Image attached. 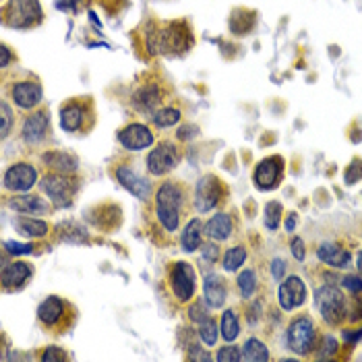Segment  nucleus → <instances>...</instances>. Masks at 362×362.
I'll return each mask as SVG.
<instances>
[{"instance_id": "obj_29", "label": "nucleus", "mask_w": 362, "mask_h": 362, "mask_svg": "<svg viewBox=\"0 0 362 362\" xmlns=\"http://www.w3.org/2000/svg\"><path fill=\"white\" fill-rule=\"evenodd\" d=\"M60 238L64 242H77V244H81V242H88V232L79 226V224H75V222H67V224L60 226Z\"/></svg>"}, {"instance_id": "obj_25", "label": "nucleus", "mask_w": 362, "mask_h": 362, "mask_svg": "<svg viewBox=\"0 0 362 362\" xmlns=\"http://www.w3.org/2000/svg\"><path fill=\"white\" fill-rule=\"evenodd\" d=\"M203 232L209 236V238H216V240H226L232 234V218L228 214H218L214 216L205 226Z\"/></svg>"}, {"instance_id": "obj_8", "label": "nucleus", "mask_w": 362, "mask_h": 362, "mask_svg": "<svg viewBox=\"0 0 362 362\" xmlns=\"http://www.w3.org/2000/svg\"><path fill=\"white\" fill-rule=\"evenodd\" d=\"M170 288H172L174 296L181 302H188L195 296V290H197V272L193 270L190 263H186V261L174 263V267L170 272Z\"/></svg>"}, {"instance_id": "obj_5", "label": "nucleus", "mask_w": 362, "mask_h": 362, "mask_svg": "<svg viewBox=\"0 0 362 362\" xmlns=\"http://www.w3.org/2000/svg\"><path fill=\"white\" fill-rule=\"evenodd\" d=\"M42 190L50 197V201L54 203V207H69L73 203V197L79 188L77 181L69 179V174H48L40 182Z\"/></svg>"}, {"instance_id": "obj_41", "label": "nucleus", "mask_w": 362, "mask_h": 362, "mask_svg": "<svg viewBox=\"0 0 362 362\" xmlns=\"http://www.w3.org/2000/svg\"><path fill=\"white\" fill-rule=\"evenodd\" d=\"M69 356H67V352H62L60 348H56V346H50V348H46V352L42 354V361L44 362H50V361H67Z\"/></svg>"}, {"instance_id": "obj_14", "label": "nucleus", "mask_w": 362, "mask_h": 362, "mask_svg": "<svg viewBox=\"0 0 362 362\" xmlns=\"http://www.w3.org/2000/svg\"><path fill=\"white\" fill-rule=\"evenodd\" d=\"M118 141L129 151H141L153 143V133L145 125H129L118 133Z\"/></svg>"}, {"instance_id": "obj_23", "label": "nucleus", "mask_w": 362, "mask_h": 362, "mask_svg": "<svg viewBox=\"0 0 362 362\" xmlns=\"http://www.w3.org/2000/svg\"><path fill=\"white\" fill-rule=\"evenodd\" d=\"M203 290H205L207 305H209L211 309H222V307H224L228 290L226 281H224L220 275H207V279H205V284H203Z\"/></svg>"}, {"instance_id": "obj_48", "label": "nucleus", "mask_w": 362, "mask_h": 362, "mask_svg": "<svg viewBox=\"0 0 362 362\" xmlns=\"http://www.w3.org/2000/svg\"><path fill=\"white\" fill-rule=\"evenodd\" d=\"M218 246L216 244H209V246H205V251H203V257L207 259V261H216L218 259Z\"/></svg>"}, {"instance_id": "obj_46", "label": "nucleus", "mask_w": 362, "mask_h": 362, "mask_svg": "<svg viewBox=\"0 0 362 362\" xmlns=\"http://www.w3.org/2000/svg\"><path fill=\"white\" fill-rule=\"evenodd\" d=\"M292 255L298 259V261H305V244L300 238H294L292 240Z\"/></svg>"}, {"instance_id": "obj_52", "label": "nucleus", "mask_w": 362, "mask_h": 362, "mask_svg": "<svg viewBox=\"0 0 362 362\" xmlns=\"http://www.w3.org/2000/svg\"><path fill=\"white\" fill-rule=\"evenodd\" d=\"M294 222H296V214H292V216L288 218V222H286V228H288L290 232L294 230Z\"/></svg>"}, {"instance_id": "obj_35", "label": "nucleus", "mask_w": 362, "mask_h": 362, "mask_svg": "<svg viewBox=\"0 0 362 362\" xmlns=\"http://www.w3.org/2000/svg\"><path fill=\"white\" fill-rule=\"evenodd\" d=\"M279 218H281V205L277 201H270L265 205V228L267 230H277L279 228Z\"/></svg>"}, {"instance_id": "obj_2", "label": "nucleus", "mask_w": 362, "mask_h": 362, "mask_svg": "<svg viewBox=\"0 0 362 362\" xmlns=\"http://www.w3.org/2000/svg\"><path fill=\"white\" fill-rule=\"evenodd\" d=\"M184 190L176 182H164L155 193V214L168 232H176L181 222V207Z\"/></svg>"}, {"instance_id": "obj_27", "label": "nucleus", "mask_w": 362, "mask_h": 362, "mask_svg": "<svg viewBox=\"0 0 362 362\" xmlns=\"http://www.w3.org/2000/svg\"><path fill=\"white\" fill-rule=\"evenodd\" d=\"M15 226L21 234L25 236H34V238H42L48 234V224L42 220H34V218H17Z\"/></svg>"}, {"instance_id": "obj_33", "label": "nucleus", "mask_w": 362, "mask_h": 362, "mask_svg": "<svg viewBox=\"0 0 362 362\" xmlns=\"http://www.w3.org/2000/svg\"><path fill=\"white\" fill-rule=\"evenodd\" d=\"M246 259V249L244 246H234L224 255V270L226 272H236Z\"/></svg>"}, {"instance_id": "obj_38", "label": "nucleus", "mask_w": 362, "mask_h": 362, "mask_svg": "<svg viewBox=\"0 0 362 362\" xmlns=\"http://www.w3.org/2000/svg\"><path fill=\"white\" fill-rule=\"evenodd\" d=\"M188 315H190V319L193 321H203V319L209 317V313H207V305L203 302V300H197L190 309H188Z\"/></svg>"}, {"instance_id": "obj_40", "label": "nucleus", "mask_w": 362, "mask_h": 362, "mask_svg": "<svg viewBox=\"0 0 362 362\" xmlns=\"http://www.w3.org/2000/svg\"><path fill=\"white\" fill-rule=\"evenodd\" d=\"M218 361L220 362H226V361H242V354L238 352V348H234V346H226V348H222L220 352H218Z\"/></svg>"}, {"instance_id": "obj_21", "label": "nucleus", "mask_w": 362, "mask_h": 362, "mask_svg": "<svg viewBox=\"0 0 362 362\" xmlns=\"http://www.w3.org/2000/svg\"><path fill=\"white\" fill-rule=\"evenodd\" d=\"M116 179H118V182H120L127 190H131L137 199H147V197H149V184L143 181L135 170H131L129 166H118Z\"/></svg>"}, {"instance_id": "obj_18", "label": "nucleus", "mask_w": 362, "mask_h": 362, "mask_svg": "<svg viewBox=\"0 0 362 362\" xmlns=\"http://www.w3.org/2000/svg\"><path fill=\"white\" fill-rule=\"evenodd\" d=\"M133 106H135L139 112L143 114H155L160 104H162V91L155 83H149V85H143L133 93L131 97Z\"/></svg>"}, {"instance_id": "obj_42", "label": "nucleus", "mask_w": 362, "mask_h": 362, "mask_svg": "<svg viewBox=\"0 0 362 362\" xmlns=\"http://www.w3.org/2000/svg\"><path fill=\"white\" fill-rule=\"evenodd\" d=\"M2 137L8 135V131H11V120H13V114H11V108H8V104L6 102H2Z\"/></svg>"}, {"instance_id": "obj_43", "label": "nucleus", "mask_w": 362, "mask_h": 362, "mask_svg": "<svg viewBox=\"0 0 362 362\" xmlns=\"http://www.w3.org/2000/svg\"><path fill=\"white\" fill-rule=\"evenodd\" d=\"M344 288H348L350 292H361L362 290V277H356V275H346L342 279Z\"/></svg>"}, {"instance_id": "obj_11", "label": "nucleus", "mask_w": 362, "mask_h": 362, "mask_svg": "<svg viewBox=\"0 0 362 362\" xmlns=\"http://www.w3.org/2000/svg\"><path fill=\"white\" fill-rule=\"evenodd\" d=\"M38 181V172L32 164L19 162L4 172V188L15 193H27Z\"/></svg>"}, {"instance_id": "obj_30", "label": "nucleus", "mask_w": 362, "mask_h": 362, "mask_svg": "<svg viewBox=\"0 0 362 362\" xmlns=\"http://www.w3.org/2000/svg\"><path fill=\"white\" fill-rule=\"evenodd\" d=\"M179 120H181V112L174 108H164V110H158L153 114V125L158 129H168V127L176 125Z\"/></svg>"}, {"instance_id": "obj_10", "label": "nucleus", "mask_w": 362, "mask_h": 362, "mask_svg": "<svg viewBox=\"0 0 362 362\" xmlns=\"http://www.w3.org/2000/svg\"><path fill=\"white\" fill-rule=\"evenodd\" d=\"M284 174V158L279 155H270L265 160L259 162V166L255 168L253 181L257 184V188L261 190H272L275 188Z\"/></svg>"}, {"instance_id": "obj_26", "label": "nucleus", "mask_w": 362, "mask_h": 362, "mask_svg": "<svg viewBox=\"0 0 362 362\" xmlns=\"http://www.w3.org/2000/svg\"><path fill=\"white\" fill-rule=\"evenodd\" d=\"M201 234H203V224H201L197 218L190 220V222L186 224V228H184V232H182V249H184L186 253H195V251L201 246Z\"/></svg>"}, {"instance_id": "obj_45", "label": "nucleus", "mask_w": 362, "mask_h": 362, "mask_svg": "<svg viewBox=\"0 0 362 362\" xmlns=\"http://www.w3.org/2000/svg\"><path fill=\"white\" fill-rule=\"evenodd\" d=\"M272 273L273 277L277 279V281H281V277L286 275V261H281V259H275L272 265Z\"/></svg>"}, {"instance_id": "obj_4", "label": "nucleus", "mask_w": 362, "mask_h": 362, "mask_svg": "<svg viewBox=\"0 0 362 362\" xmlns=\"http://www.w3.org/2000/svg\"><path fill=\"white\" fill-rule=\"evenodd\" d=\"M288 348L300 356H307L317 348V329L311 317L296 319L288 329Z\"/></svg>"}, {"instance_id": "obj_53", "label": "nucleus", "mask_w": 362, "mask_h": 362, "mask_svg": "<svg viewBox=\"0 0 362 362\" xmlns=\"http://www.w3.org/2000/svg\"><path fill=\"white\" fill-rule=\"evenodd\" d=\"M358 272L362 273V251L358 253Z\"/></svg>"}, {"instance_id": "obj_17", "label": "nucleus", "mask_w": 362, "mask_h": 362, "mask_svg": "<svg viewBox=\"0 0 362 362\" xmlns=\"http://www.w3.org/2000/svg\"><path fill=\"white\" fill-rule=\"evenodd\" d=\"M88 118V106L83 102H69L60 108V127L69 133H75L83 127Z\"/></svg>"}, {"instance_id": "obj_16", "label": "nucleus", "mask_w": 362, "mask_h": 362, "mask_svg": "<svg viewBox=\"0 0 362 362\" xmlns=\"http://www.w3.org/2000/svg\"><path fill=\"white\" fill-rule=\"evenodd\" d=\"M11 95L15 99V104L23 110H29L34 106H38L42 102V85L36 81H19L13 85Z\"/></svg>"}, {"instance_id": "obj_49", "label": "nucleus", "mask_w": 362, "mask_h": 362, "mask_svg": "<svg viewBox=\"0 0 362 362\" xmlns=\"http://www.w3.org/2000/svg\"><path fill=\"white\" fill-rule=\"evenodd\" d=\"M361 337H362V329H356V331H344V342L354 344V342H358Z\"/></svg>"}, {"instance_id": "obj_24", "label": "nucleus", "mask_w": 362, "mask_h": 362, "mask_svg": "<svg viewBox=\"0 0 362 362\" xmlns=\"http://www.w3.org/2000/svg\"><path fill=\"white\" fill-rule=\"evenodd\" d=\"M42 160H44V164L50 170H54L58 174H73L77 170V166H79L77 158L67 153V151H48V153H44Z\"/></svg>"}, {"instance_id": "obj_3", "label": "nucleus", "mask_w": 362, "mask_h": 362, "mask_svg": "<svg viewBox=\"0 0 362 362\" xmlns=\"http://www.w3.org/2000/svg\"><path fill=\"white\" fill-rule=\"evenodd\" d=\"M42 6L38 0H8L4 6V23L8 27L27 29L42 21Z\"/></svg>"}, {"instance_id": "obj_36", "label": "nucleus", "mask_w": 362, "mask_h": 362, "mask_svg": "<svg viewBox=\"0 0 362 362\" xmlns=\"http://www.w3.org/2000/svg\"><path fill=\"white\" fill-rule=\"evenodd\" d=\"M344 179L348 184H354V182H358L362 179V162L361 160H354L350 166H348V170H346V174H344Z\"/></svg>"}, {"instance_id": "obj_47", "label": "nucleus", "mask_w": 362, "mask_h": 362, "mask_svg": "<svg viewBox=\"0 0 362 362\" xmlns=\"http://www.w3.org/2000/svg\"><path fill=\"white\" fill-rule=\"evenodd\" d=\"M195 135H199V129H197V127H193V125H186V127H182L181 131H179V139H182V141L193 139Z\"/></svg>"}, {"instance_id": "obj_1", "label": "nucleus", "mask_w": 362, "mask_h": 362, "mask_svg": "<svg viewBox=\"0 0 362 362\" xmlns=\"http://www.w3.org/2000/svg\"><path fill=\"white\" fill-rule=\"evenodd\" d=\"M193 46V36L188 27L181 21L166 23L164 27H149L147 34V48L151 52H172V54H184Z\"/></svg>"}, {"instance_id": "obj_19", "label": "nucleus", "mask_w": 362, "mask_h": 362, "mask_svg": "<svg viewBox=\"0 0 362 362\" xmlns=\"http://www.w3.org/2000/svg\"><path fill=\"white\" fill-rule=\"evenodd\" d=\"M34 270L27 263L15 261L2 267V288L4 290H19L29 277H32Z\"/></svg>"}, {"instance_id": "obj_37", "label": "nucleus", "mask_w": 362, "mask_h": 362, "mask_svg": "<svg viewBox=\"0 0 362 362\" xmlns=\"http://www.w3.org/2000/svg\"><path fill=\"white\" fill-rule=\"evenodd\" d=\"M32 249H34L32 244H23V242H11V240L4 242V251L11 255H29Z\"/></svg>"}, {"instance_id": "obj_39", "label": "nucleus", "mask_w": 362, "mask_h": 362, "mask_svg": "<svg viewBox=\"0 0 362 362\" xmlns=\"http://www.w3.org/2000/svg\"><path fill=\"white\" fill-rule=\"evenodd\" d=\"M335 350H337V342H335V337L327 335V337H323V348L319 350V358H329V356H333V354H335Z\"/></svg>"}, {"instance_id": "obj_44", "label": "nucleus", "mask_w": 362, "mask_h": 362, "mask_svg": "<svg viewBox=\"0 0 362 362\" xmlns=\"http://www.w3.org/2000/svg\"><path fill=\"white\" fill-rule=\"evenodd\" d=\"M350 319H352V321H361L362 319V296H354V298H352Z\"/></svg>"}, {"instance_id": "obj_13", "label": "nucleus", "mask_w": 362, "mask_h": 362, "mask_svg": "<svg viewBox=\"0 0 362 362\" xmlns=\"http://www.w3.org/2000/svg\"><path fill=\"white\" fill-rule=\"evenodd\" d=\"M277 298L284 311H294L296 307L307 302V288L305 281L300 277H288L279 290H277Z\"/></svg>"}, {"instance_id": "obj_34", "label": "nucleus", "mask_w": 362, "mask_h": 362, "mask_svg": "<svg viewBox=\"0 0 362 362\" xmlns=\"http://www.w3.org/2000/svg\"><path fill=\"white\" fill-rule=\"evenodd\" d=\"M199 335H201V340H203L207 346H214V344L218 342V325H216V321L211 317L203 319V321L199 323Z\"/></svg>"}, {"instance_id": "obj_7", "label": "nucleus", "mask_w": 362, "mask_h": 362, "mask_svg": "<svg viewBox=\"0 0 362 362\" xmlns=\"http://www.w3.org/2000/svg\"><path fill=\"white\" fill-rule=\"evenodd\" d=\"M224 197V184L218 176L207 174L195 186V207L199 214H207L211 211Z\"/></svg>"}, {"instance_id": "obj_28", "label": "nucleus", "mask_w": 362, "mask_h": 362, "mask_svg": "<svg viewBox=\"0 0 362 362\" xmlns=\"http://www.w3.org/2000/svg\"><path fill=\"white\" fill-rule=\"evenodd\" d=\"M242 361H270V352H267L265 344L251 337L242 346Z\"/></svg>"}, {"instance_id": "obj_6", "label": "nucleus", "mask_w": 362, "mask_h": 362, "mask_svg": "<svg viewBox=\"0 0 362 362\" xmlns=\"http://www.w3.org/2000/svg\"><path fill=\"white\" fill-rule=\"evenodd\" d=\"M317 309L323 319L331 325L342 323L346 317V298L340 288L335 286H323L317 292Z\"/></svg>"}, {"instance_id": "obj_50", "label": "nucleus", "mask_w": 362, "mask_h": 362, "mask_svg": "<svg viewBox=\"0 0 362 362\" xmlns=\"http://www.w3.org/2000/svg\"><path fill=\"white\" fill-rule=\"evenodd\" d=\"M2 67H8V60H11V52H8V48L6 46H2Z\"/></svg>"}, {"instance_id": "obj_51", "label": "nucleus", "mask_w": 362, "mask_h": 362, "mask_svg": "<svg viewBox=\"0 0 362 362\" xmlns=\"http://www.w3.org/2000/svg\"><path fill=\"white\" fill-rule=\"evenodd\" d=\"M188 358H190V361H211V356H209V354H203V352H195V354H190Z\"/></svg>"}, {"instance_id": "obj_15", "label": "nucleus", "mask_w": 362, "mask_h": 362, "mask_svg": "<svg viewBox=\"0 0 362 362\" xmlns=\"http://www.w3.org/2000/svg\"><path fill=\"white\" fill-rule=\"evenodd\" d=\"M23 139H25V143H29V145H38V143H42L48 133H50V116H48V112H36V114H32V116H27V120L23 123Z\"/></svg>"}, {"instance_id": "obj_12", "label": "nucleus", "mask_w": 362, "mask_h": 362, "mask_svg": "<svg viewBox=\"0 0 362 362\" xmlns=\"http://www.w3.org/2000/svg\"><path fill=\"white\" fill-rule=\"evenodd\" d=\"M67 302L58 296H48L38 309V319L46 329H62L67 317Z\"/></svg>"}, {"instance_id": "obj_9", "label": "nucleus", "mask_w": 362, "mask_h": 362, "mask_svg": "<svg viewBox=\"0 0 362 362\" xmlns=\"http://www.w3.org/2000/svg\"><path fill=\"white\" fill-rule=\"evenodd\" d=\"M181 162V153L172 143H160L149 155H147V170L153 176H164L172 172Z\"/></svg>"}, {"instance_id": "obj_20", "label": "nucleus", "mask_w": 362, "mask_h": 362, "mask_svg": "<svg viewBox=\"0 0 362 362\" xmlns=\"http://www.w3.org/2000/svg\"><path fill=\"white\" fill-rule=\"evenodd\" d=\"M8 205L25 216H44L50 211V205L46 203L44 199L36 197V195H21V197H13L8 201Z\"/></svg>"}, {"instance_id": "obj_22", "label": "nucleus", "mask_w": 362, "mask_h": 362, "mask_svg": "<svg viewBox=\"0 0 362 362\" xmlns=\"http://www.w3.org/2000/svg\"><path fill=\"white\" fill-rule=\"evenodd\" d=\"M319 259L325 263V265H331V267H348L350 265V253L333 242H323L317 249Z\"/></svg>"}, {"instance_id": "obj_31", "label": "nucleus", "mask_w": 362, "mask_h": 362, "mask_svg": "<svg viewBox=\"0 0 362 362\" xmlns=\"http://www.w3.org/2000/svg\"><path fill=\"white\" fill-rule=\"evenodd\" d=\"M240 333V325H238V319L234 311H226L224 317H222V337L226 342H234Z\"/></svg>"}, {"instance_id": "obj_32", "label": "nucleus", "mask_w": 362, "mask_h": 362, "mask_svg": "<svg viewBox=\"0 0 362 362\" xmlns=\"http://www.w3.org/2000/svg\"><path fill=\"white\" fill-rule=\"evenodd\" d=\"M238 290H240V296L242 298H251L257 290V277L253 270H246L238 275Z\"/></svg>"}]
</instances>
